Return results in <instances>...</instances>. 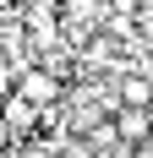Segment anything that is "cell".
Masks as SVG:
<instances>
[{"mask_svg":"<svg viewBox=\"0 0 153 158\" xmlns=\"http://www.w3.org/2000/svg\"><path fill=\"white\" fill-rule=\"evenodd\" d=\"M16 93H28L38 109H49V104H60L66 87H60V77H55L49 65H38V71H22V77H16Z\"/></svg>","mask_w":153,"mask_h":158,"instance_id":"obj_1","label":"cell"},{"mask_svg":"<svg viewBox=\"0 0 153 158\" xmlns=\"http://www.w3.org/2000/svg\"><path fill=\"white\" fill-rule=\"evenodd\" d=\"M115 136H120L126 147H142L153 136V114L142 109V104H126V109H115Z\"/></svg>","mask_w":153,"mask_h":158,"instance_id":"obj_2","label":"cell"},{"mask_svg":"<svg viewBox=\"0 0 153 158\" xmlns=\"http://www.w3.org/2000/svg\"><path fill=\"white\" fill-rule=\"evenodd\" d=\"M0 114H6V120L16 126V136H28V131L38 126V114H44V109H38V104H33L28 93H16V87H11V93L0 98Z\"/></svg>","mask_w":153,"mask_h":158,"instance_id":"obj_3","label":"cell"},{"mask_svg":"<svg viewBox=\"0 0 153 158\" xmlns=\"http://www.w3.org/2000/svg\"><path fill=\"white\" fill-rule=\"evenodd\" d=\"M120 98H126V104L153 109V82H148V77H126V82H120Z\"/></svg>","mask_w":153,"mask_h":158,"instance_id":"obj_4","label":"cell"},{"mask_svg":"<svg viewBox=\"0 0 153 158\" xmlns=\"http://www.w3.org/2000/svg\"><path fill=\"white\" fill-rule=\"evenodd\" d=\"M11 142H22V136H16V126L6 120V114H0V147H11Z\"/></svg>","mask_w":153,"mask_h":158,"instance_id":"obj_5","label":"cell"},{"mask_svg":"<svg viewBox=\"0 0 153 158\" xmlns=\"http://www.w3.org/2000/svg\"><path fill=\"white\" fill-rule=\"evenodd\" d=\"M93 153H98L93 142H71V147H66V158H93Z\"/></svg>","mask_w":153,"mask_h":158,"instance_id":"obj_6","label":"cell"}]
</instances>
